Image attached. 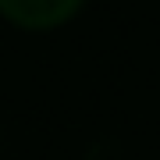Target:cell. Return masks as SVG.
<instances>
[{"instance_id": "6da1fadb", "label": "cell", "mask_w": 160, "mask_h": 160, "mask_svg": "<svg viewBox=\"0 0 160 160\" xmlns=\"http://www.w3.org/2000/svg\"><path fill=\"white\" fill-rule=\"evenodd\" d=\"M86 0H0V14L22 29H53L82 11Z\"/></svg>"}]
</instances>
